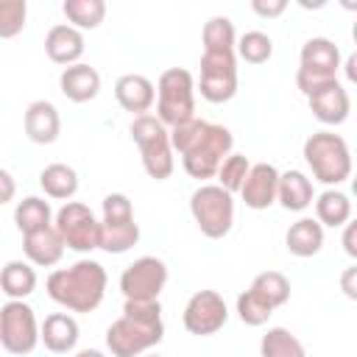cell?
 Segmentation results:
<instances>
[{
	"label": "cell",
	"mask_w": 357,
	"mask_h": 357,
	"mask_svg": "<svg viewBox=\"0 0 357 357\" xmlns=\"http://www.w3.org/2000/svg\"><path fill=\"white\" fill-rule=\"evenodd\" d=\"M170 142H173V151L181 156L187 176L204 181L218 176L223 159L231 153L234 137L220 123H206L201 117H192L170 128Z\"/></svg>",
	"instance_id": "cell-1"
},
{
	"label": "cell",
	"mask_w": 357,
	"mask_h": 357,
	"mask_svg": "<svg viewBox=\"0 0 357 357\" xmlns=\"http://www.w3.org/2000/svg\"><path fill=\"white\" fill-rule=\"evenodd\" d=\"M165 337L159 301H126L123 315L106 329V349L112 357H139Z\"/></svg>",
	"instance_id": "cell-2"
},
{
	"label": "cell",
	"mask_w": 357,
	"mask_h": 357,
	"mask_svg": "<svg viewBox=\"0 0 357 357\" xmlns=\"http://www.w3.org/2000/svg\"><path fill=\"white\" fill-rule=\"evenodd\" d=\"M106 268L98 259H78L47 276V296L70 312H92L106 296Z\"/></svg>",
	"instance_id": "cell-3"
},
{
	"label": "cell",
	"mask_w": 357,
	"mask_h": 357,
	"mask_svg": "<svg viewBox=\"0 0 357 357\" xmlns=\"http://www.w3.org/2000/svg\"><path fill=\"white\" fill-rule=\"evenodd\" d=\"M304 162L312 170V178L337 187L340 181L351 178V151L346 139L335 131H315L304 142Z\"/></svg>",
	"instance_id": "cell-4"
},
{
	"label": "cell",
	"mask_w": 357,
	"mask_h": 357,
	"mask_svg": "<svg viewBox=\"0 0 357 357\" xmlns=\"http://www.w3.org/2000/svg\"><path fill=\"white\" fill-rule=\"evenodd\" d=\"M131 139L139 148V159L145 173L153 181L170 178L176 162H173V142H170V128L156 117V114H142L131 120Z\"/></svg>",
	"instance_id": "cell-5"
},
{
	"label": "cell",
	"mask_w": 357,
	"mask_h": 357,
	"mask_svg": "<svg viewBox=\"0 0 357 357\" xmlns=\"http://www.w3.org/2000/svg\"><path fill=\"white\" fill-rule=\"evenodd\" d=\"M156 117L176 128L195 117V78L184 67H170L156 81Z\"/></svg>",
	"instance_id": "cell-6"
},
{
	"label": "cell",
	"mask_w": 357,
	"mask_h": 357,
	"mask_svg": "<svg viewBox=\"0 0 357 357\" xmlns=\"http://www.w3.org/2000/svg\"><path fill=\"white\" fill-rule=\"evenodd\" d=\"M190 215L204 237L220 240L234 226V195L220 184H201L190 195Z\"/></svg>",
	"instance_id": "cell-7"
},
{
	"label": "cell",
	"mask_w": 357,
	"mask_h": 357,
	"mask_svg": "<svg viewBox=\"0 0 357 357\" xmlns=\"http://www.w3.org/2000/svg\"><path fill=\"white\" fill-rule=\"evenodd\" d=\"M103 240L100 248L106 254H126L139 243V223L134 220V206L126 192H109L103 198Z\"/></svg>",
	"instance_id": "cell-8"
},
{
	"label": "cell",
	"mask_w": 357,
	"mask_h": 357,
	"mask_svg": "<svg viewBox=\"0 0 357 357\" xmlns=\"http://www.w3.org/2000/svg\"><path fill=\"white\" fill-rule=\"evenodd\" d=\"M337 70H340V50H337V45L332 39H326V36H312V39H307L301 45L296 86L301 89L304 98H310L321 84L332 81Z\"/></svg>",
	"instance_id": "cell-9"
},
{
	"label": "cell",
	"mask_w": 357,
	"mask_h": 357,
	"mask_svg": "<svg viewBox=\"0 0 357 357\" xmlns=\"http://www.w3.org/2000/svg\"><path fill=\"white\" fill-rule=\"evenodd\" d=\"M53 226L59 229V234L64 237V245H67L70 251L89 254V251L100 248L103 226H100V220L95 218V212H92L86 204L67 201V204L56 212Z\"/></svg>",
	"instance_id": "cell-10"
},
{
	"label": "cell",
	"mask_w": 357,
	"mask_h": 357,
	"mask_svg": "<svg viewBox=\"0 0 357 357\" xmlns=\"http://www.w3.org/2000/svg\"><path fill=\"white\" fill-rule=\"evenodd\" d=\"M42 340V324L25 301H6L0 310V343L8 354H31Z\"/></svg>",
	"instance_id": "cell-11"
},
{
	"label": "cell",
	"mask_w": 357,
	"mask_h": 357,
	"mask_svg": "<svg viewBox=\"0 0 357 357\" xmlns=\"http://www.w3.org/2000/svg\"><path fill=\"white\" fill-rule=\"evenodd\" d=\"M201 98L209 103H226L237 95V50H204L201 53Z\"/></svg>",
	"instance_id": "cell-12"
},
{
	"label": "cell",
	"mask_w": 357,
	"mask_h": 357,
	"mask_svg": "<svg viewBox=\"0 0 357 357\" xmlns=\"http://www.w3.org/2000/svg\"><path fill=\"white\" fill-rule=\"evenodd\" d=\"M167 284V265L159 257H139L120 273L126 301H159Z\"/></svg>",
	"instance_id": "cell-13"
},
{
	"label": "cell",
	"mask_w": 357,
	"mask_h": 357,
	"mask_svg": "<svg viewBox=\"0 0 357 357\" xmlns=\"http://www.w3.org/2000/svg\"><path fill=\"white\" fill-rule=\"evenodd\" d=\"M184 329L190 335H198V337H209L215 335L218 329L226 326L229 321V307L223 301V296L218 290H198L190 296V301L184 304Z\"/></svg>",
	"instance_id": "cell-14"
},
{
	"label": "cell",
	"mask_w": 357,
	"mask_h": 357,
	"mask_svg": "<svg viewBox=\"0 0 357 357\" xmlns=\"http://www.w3.org/2000/svg\"><path fill=\"white\" fill-rule=\"evenodd\" d=\"M279 176H282V173H279L273 165H268V162L251 165L248 178H245V184H243V190H240L243 204H245L248 209H257V212L273 206V204L279 201Z\"/></svg>",
	"instance_id": "cell-15"
},
{
	"label": "cell",
	"mask_w": 357,
	"mask_h": 357,
	"mask_svg": "<svg viewBox=\"0 0 357 357\" xmlns=\"http://www.w3.org/2000/svg\"><path fill=\"white\" fill-rule=\"evenodd\" d=\"M310 112L324 123V126H340L346 123L349 112H351V100H349V92L343 89V84L337 78L321 84L310 98Z\"/></svg>",
	"instance_id": "cell-16"
},
{
	"label": "cell",
	"mask_w": 357,
	"mask_h": 357,
	"mask_svg": "<svg viewBox=\"0 0 357 357\" xmlns=\"http://www.w3.org/2000/svg\"><path fill=\"white\" fill-rule=\"evenodd\" d=\"M114 98L126 112H131L134 117H142L156 103V86L142 73H126L114 81Z\"/></svg>",
	"instance_id": "cell-17"
},
{
	"label": "cell",
	"mask_w": 357,
	"mask_h": 357,
	"mask_svg": "<svg viewBox=\"0 0 357 357\" xmlns=\"http://www.w3.org/2000/svg\"><path fill=\"white\" fill-rule=\"evenodd\" d=\"M86 50V42H84V33L78 28H73L70 22H59L47 31L45 36V53L53 64H64V67H73L78 64V59L84 56Z\"/></svg>",
	"instance_id": "cell-18"
},
{
	"label": "cell",
	"mask_w": 357,
	"mask_h": 357,
	"mask_svg": "<svg viewBox=\"0 0 357 357\" xmlns=\"http://www.w3.org/2000/svg\"><path fill=\"white\" fill-rule=\"evenodd\" d=\"M22 126H25V137L31 142H36V145H50L61 134V117H59V109L50 100L28 103Z\"/></svg>",
	"instance_id": "cell-19"
},
{
	"label": "cell",
	"mask_w": 357,
	"mask_h": 357,
	"mask_svg": "<svg viewBox=\"0 0 357 357\" xmlns=\"http://www.w3.org/2000/svg\"><path fill=\"white\" fill-rule=\"evenodd\" d=\"M59 89L67 100L73 103H89L98 98L100 92V73L92 67V64H73V67H64L61 75H59Z\"/></svg>",
	"instance_id": "cell-20"
},
{
	"label": "cell",
	"mask_w": 357,
	"mask_h": 357,
	"mask_svg": "<svg viewBox=\"0 0 357 357\" xmlns=\"http://www.w3.org/2000/svg\"><path fill=\"white\" fill-rule=\"evenodd\" d=\"M64 237L59 234L56 226H47V229H39L33 234H25L22 237V251L28 257L31 265H39V268H50L56 265L61 257H64Z\"/></svg>",
	"instance_id": "cell-21"
},
{
	"label": "cell",
	"mask_w": 357,
	"mask_h": 357,
	"mask_svg": "<svg viewBox=\"0 0 357 357\" xmlns=\"http://www.w3.org/2000/svg\"><path fill=\"white\" fill-rule=\"evenodd\" d=\"M78 321L70 312H50L42 321V343L53 354H67L78 346Z\"/></svg>",
	"instance_id": "cell-22"
},
{
	"label": "cell",
	"mask_w": 357,
	"mask_h": 357,
	"mask_svg": "<svg viewBox=\"0 0 357 357\" xmlns=\"http://www.w3.org/2000/svg\"><path fill=\"white\" fill-rule=\"evenodd\" d=\"M284 245L293 257H315L324 248V226L318 223V218H298L287 234H284Z\"/></svg>",
	"instance_id": "cell-23"
},
{
	"label": "cell",
	"mask_w": 357,
	"mask_h": 357,
	"mask_svg": "<svg viewBox=\"0 0 357 357\" xmlns=\"http://www.w3.org/2000/svg\"><path fill=\"white\" fill-rule=\"evenodd\" d=\"M315 201V190L307 173L301 170H287L279 176V204L287 212H304Z\"/></svg>",
	"instance_id": "cell-24"
},
{
	"label": "cell",
	"mask_w": 357,
	"mask_h": 357,
	"mask_svg": "<svg viewBox=\"0 0 357 357\" xmlns=\"http://www.w3.org/2000/svg\"><path fill=\"white\" fill-rule=\"evenodd\" d=\"M0 287H3L8 301H22L25 296H31L36 290V271H33V265L22 262V259L6 262L3 273H0Z\"/></svg>",
	"instance_id": "cell-25"
},
{
	"label": "cell",
	"mask_w": 357,
	"mask_h": 357,
	"mask_svg": "<svg viewBox=\"0 0 357 357\" xmlns=\"http://www.w3.org/2000/svg\"><path fill=\"white\" fill-rule=\"evenodd\" d=\"M39 187L45 190L47 198L70 201L78 192V173H75V167H70L64 162H53L39 173Z\"/></svg>",
	"instance_id": "cell-26"
},
{
	"label": "cell",
	"mask_w": 357,
	"mask_h": 357,
	"mask_svg": "<svg viewBox=\"0 0 357 357\" xmlns=\"http://www.w3.org/2000/svg\"><path fill=\"white\" fill-rule=\"evenodd\" d=\"M315 218L321 226L337 229L346 226L351 220V201L346 192H340L337 187H326L318 198H315Z\"/></svg>",
	"instance_id": "cell-27"
},
{
	"label": "cell",
	"mask_w": 357,
	"mask_h": 357,
	"mask_svg": "<svg viewBox=\"0 0 357 357\" xmlns=\"http://www.w3.org/2000/svg\"><path fill=\"white\" fill-rule=\"evenodd\" d=\"M53 209H50V204L45 201V198H39V195H28V198H22L20 204H17V209H14V223H17V229L22 231V237L25 234H33V231H39V229H47V226H53Z\"/></svg>",
	"instance_id": "cell-28"
},
{
	"label": "cell",
	"mask_w": 357,
	"mask_h": 357,
	"mask_svg": "<svg viewBox=\"0 0 357 357\" xmlns=\"http://www.w3.org/2000/svg\"><path fill=\"white\" fill-rule=\"evenodd\" d=\"M259 357H307V349L290 329L271 326L259 340Z\"/></svg>",
	"instance_id": "cell-29"
},
{
	"label": "cell",
	"mask_w": 357,
	"mask_h": 357,
	"mask_svg": "<svg viewBox=\"0 0 357 357\" xmlns=\"http://www.w3.org/2000/svg\"><path fill=\"white\" fill-rule=\"evenodd\" d=\"M61 11L67 17V22L78 31H92L103 22L106 17V3L103 0H64Z\"/></svg>",
	"instance_id": "cell-30"
},
{
	"label": "cell",
	"mask_w": 357,
	"mask_h": 357,
	"mask_svg": "<svg viewBox=\"0 0 357 357\" xmlns=\"http://www.w3.org/2000/svg\"><path fill=\"white\" fill-rule=\"evenodd\" d=\"M201 42H204V50H220V53H229V50H237V31H234V22L229 17H209L204 22V31H201Z\"/></svg>",
	"instance_id": "cell-31"
},
{
	"label": "cell",
	"mask_w": 357,
	"mask_h": 357,
	"mask_svg": "<svg viewBox=\"0 0 357 357\" xmlns=\"http://www.w3.org/2000/svg\"><path fill=\"white\" fill-rule=\"evenodd\" d=\"M251 287H254L273 310L290 301V279H287L284 273H279V271H262V273H257L254 282H251Z\"/></svg>",
	"instance_id": "cell-32"
},
{
	"label": "cell",
	"mask_w": 357,
	"mask_h": 357,
	"mask_svg": "<svg viewBox=\"0 0 357 357\" xmlns=\"http://www.w3.org/2000/svg\"><path fill=\"white\" fill-rule=\"evenodd\" d=\"M237 56L248 64H265L273 56V39L265 31H245L237 36Z\"/></svg>",
	"instance_id": "cell-33"
},
{
	"label": "cell",
	"mask_w": 357,
	"mask_h": 357,
	"mask_svg": "<svg viewBox=\"0 0 357 357\" xmlns=\"http://www.w3.org/2000/svg\"><path fill=\"white\" fill-rule=\"evenodd\" d=\"M237 315H240V321H243L245 326H262V324H268V318L273 315V307H271L254 287H248V290H243V293L237 296Z\"/></svg>",
	"instance_id": "cell-34"
},
{
	"label": "cell",
	"mask_w": 357,
	"mask_h": 357,
	"mask_svg": "<svg viewBox=\"0 0 357 357\" xmlns=\"http://www.w3.org/2000/svg\"><path fill=\"white\" fill-rule=\"evenodd\" d=\"M248 170H251V162H248L245 153H229L223 159L220 170H218V184L234 195V192L243 190V184L248 178Z\"/></svg>",
	"instance_id": "cell-35"
},
{
	"label": "cell",
	"mask_w": 357,
	"mask_h": 357,
	"mask_svg": "<svg viewBox=\"0 0 357 357\" xmlns=\"http://www.w3.org/2000/svg\"><path fill=\"white\" fill-rule=\"evenodd\" d=\"M25 17H28L25 0H3L0 3V36L14 39L25 28Z\"/></svg>",
	"instance_id": "cell-36"
},
{
	"label": "cell",
	"mask_w": 357,
	"mask_h": 357,
	"mask_svg": "<svg viewBox=\"0 0 357 357\" xmlns=\"http://www.w3.org/2000/svg\"><path fill=\"white\" fill-rule=\"evenodd\" d=\"M251 8H254V14L271 20V17H279L287 11V0H251Z\"/></svg>",
	"instance_id": "cell-37"
},
{
	"label": "cell",
	"mask_w": 357,
	"mask_h": 357,
	"mask_svg": "<svg viewBox=\"0 0 357 357\" xmlns=\"http://www.w3.org/2000/svg\"><path fill=\"white\" fill-rule=\"evenodd\" d=\"M340 290H343V296H346V298L357 301V262H354V265H349V268L340 273Z\"/></svg>",
	"instance_id": "cell-38"
},
{
	"label": "cell",
	"mask_w": 357,
	"mask_h": 357,
	"mask_svg": "<svg viewBox=\"0 0 357 357\" xmlns=\"http://www.w3.org/2000/svg\"><path fill=\"white\" fill-rule=\"evenodd\" d=\"M340 245H343V251H346L351 259H357V220H349V223L343 226Z\"/></svg>",
	"instance_id": "cell-39"
},
{
	"label": "cell",
	"mask_w": 357,
	"mask_h": 357,
	"mask_svg": "<svg viewBox=\"0 0 357 357\" xmlns=\"http://www.w3.org/2000/svg\"><path fill=\"white\" fill-rule=\"evenodd\" d=\"M0 181H3V204H8L14 198V178L8 170H0Z\"/></svg>",
	"instance_id": "cell-40"
},
{
	"label": "cell",
	"mask_w": 357,
	"mask_h": 357,
	"mask_svg": "<svg viewBox=\"0 0 357 357\" xmlns=\"http://www.w3.org/2000/svg\"><path fill=\"white\" fill-rule=\"evenodd\" d=\"M343 73H346V78H349L351 84H357V50L343 61Z\"/></svg>",
	"instance_id": "cell-41"
},
{
	"label": "cell",
	"mask_w": 357,
	"mask_h": 357,
	"mask_svg": "<svg viewBox=\"0 0 357 357\" xmlns=\"http://www.w3.org/2000/svg\"><path fill=\"white\" fill-rule=\"evenodd\" d=\"M75 357H106L103 351H98V349H81Z\"/></svg>",
	"instance_id": "cell-42"
},
{
	"label": "cell",
	"mask_w": 357,
	"mask_h": 357,
	"mask_svg": "<svg viewBox=\"0 0 357 357\" xmlns=\"http://www.w3.org/2000/svg\"><path fill=\"white\" fill-rule=\"evenodd\" d=\"M340 6H343L346 11H357V0H340Z\"/></svg>",
	"instance_id": "cell-43"
},
{
	"label": "cell",
	"mask_w": 357,
	"mask_h": 357,
	"mask_svg": "<svg viewBox=\"0 0 357 357\" xmlns=\"http://www.w3.org/2000/svg\"><path fill=\"white\" fill-rule=\"evenodd\" d=\"M351 192H354V195H357V176H354V178H351Z\"/></svg>",
	"instance_id": "cell-44"
},
{
	"label": "cell",
	"mask_w": 357,
	"mask_h": 357,
	"mask_svg": "<svg viewBox=\"0 0 357 357\" xmlns=\"http://www.w3.org/2000/svg\"><path fill=\"white\" fill-rule=\"evenodd\" d=\"M351 36H354V42H357V20H354V25H351Z\"/></svg>",
	"instance_id": "cell-45"
},
{
	"label": "cell",
	"mask_w": 357,
	"mask_h": 357,
	"mask_svg": "<svg viewBox=\"0 0 357 357\" xmlns=\"http://www.w3.org/2000/svg\"><path fill=\"white\" fill-rule=\"evenodd\" d=\"M148 357H159V354H148Z\"/></svg>",
	"instance_id": "cell-46"
}]
</instances>
